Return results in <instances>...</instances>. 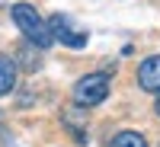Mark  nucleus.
I'll list each match as a JSON object with an SVG mask.
<instances>
[{
    "label": "nucleus",
    "mask_w": 160,
    "mask_h": 147,
    "mask_svg": "<svg viewBox=\"0 0 160 147\" xmlns=\"http://www.w3.org/2000/svg\"><path fill=\"white\" fill-rule=\"evenodd\" d=\"M13 22L19 26V32L26 35V42L32 48H51V32H48V22L38 16V10L32 3H13Z\"/></svg>",
    "instance_id": "obj_1"
},
{
    "label": "nucleus",
    "mask_w": 160,
    "mask_h": 147,
    "mask_svg": "<svg viewBox=\"0 0 160 147\" xmlns=\"http://www.w3.org/2000/svg\"><path fill=\"white\" fill-rule=\"evenodd\" d=\"M106 96H109V77L106 74H87L74 83V102L77 105H99Z\"/></svg>",
    "instance_id": "obj_2"
},
{
    "label": "nucleus",
    "mask_w": 160,
    "mask_h": 147,
    "mask_svg": "<svg viewBox=\"0 0 160 147\" xmlns=\"http://www.w3.org/2000/svg\"><path fill=\"white\" fill-rule=\"evenodd\" d=\"M48 32H51L55 42L68 45V48H83L87 45V32H80L71 22V16H64V13H55V16L48 19Z\"/></svg>",
    "instance_id": "obj_3"
},
{
    "label": "nucleus",
    "mask_w": 160,
    "mask_h": 147,
    "mask_svg": "<svg viewBox=\"0 0 160 147\" xmlns=\"http://www.w3.org/2000/svg\"><path fill=\"white\" fill-rule=\"evenodd\" d=\"M138 86L148 93H160V55H151L138 67Z\"/></svg>",
    "instance_id": "obj_4"
},
{
    "label": "nucleus",
    "mask_w": 160,
    "mask_h": 147,
    "mask_svg": "<svg viewBox=\"0 0 160 147\" xmlns=\"http://www.w3.org/2000/svg\"><path fill=\"white\" fill-rule=\"evenodd\" d=\"M13 86H16V64L10 55H0V96H7Z\"/></svg>",
    "instance_id": "obj_5"
},
{
    "label": "nucleus",
    "mask_w": 160,
    "mask_h": 147,
    "mask_svg": "<svg viewBox=\"0 0 160 147\" xmlns=\"http://www.w3.org/2000/svg\"><path fill=\"white\" fill-rule=\"evenodd\" d=\"M109 147H148V138L141 131H118L109 141Z\"/></svg>",
    "instance_id": "obj_6"
},
{
    "label": "nucleus",
    "mask_w": 160,
    "mask_h": 147,
    "mask_svg": "<svg viewBox=\"0 0 160 147\" xmlns=\"http://www.w3.org/2000/svg\"><path fill=\"white\" fill-rule=\"evenodd\" d=\"M22 67L26 71H38V58L32 55V51H26V48H22Z\"/></svg>",
    "instance_id": "obj_7"
},
{
    "label": "nucleus",
    "mask_w": 160,
    "mask_h": 147,
    "mask_svg": "<svg viewBox=\"0 0 160 147\" xmlns=\"http://www.w3.org/2000/svg\"><path fill=\"white\" fill-rule=\"evenodd\" d=\"M154 109H157V115H160V93H157V105H154Z\"/></svg>",
    "instance_id": "obj_8"
}]
</instances>
